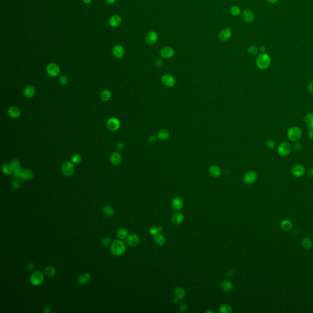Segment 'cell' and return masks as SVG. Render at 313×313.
<instances>
[{
	"label": "cell",
	"mask_w": 313,
	"mask_h": 313,
	"mask_svg": "<svg viewBox=\"0 0 313 313\" xmlns=\"http://www.w3.org/2000/svg\"><path fill=\"white\" fill-rule=\"evenodd\" d=\"M110 251L115 256H122L126 251V245L121 239L114 240L111 244Z\"/></svg>",
	"instance_id": "obj_1"
},
{
	"label": "cell",
	"mask_w": 313,
	"mask_h": 313,
	"mask_svg": "<svg viewBox=\"0 0 313 313\" xmlns=\"http://www.w3.org/2000/svg\"><path fill=\"white\" fill-rule=\"evenodd\" d=\"M271 64V58L268 54L261 53L257 57L256 66L261 70L267 69Z\"/></svg>",
	"instance_id": "obj_2"
},
{
	"label": "cell",
	"mask_w": 313,
	"mask_h": 313,
	"mask_svg": "<svg viewBox=\"0 0 313 313\" xmlns=\"http://www.w3.org/2000/svg\"><path fill=\"white\" fill-rule=\"evenodd\" d=\"M287 136L289 140L292 141H297L302 136L301 128L297 126H292L288 129Z\"/></svg>",
	"instance_id": "obj_3"
},
{
	"label": "cell",
	"mask_w": 313,
	"mask_h": 313,
	"mask_svg": "<svg viewBox=\"0 0 313 313\" xmlns=\"http://www.w3.org/2000/svg\"><path fill=\"white\" fill-rule=\"evenodd\" d=\"M29 280L32 285L34 286H39L44 282V274L39 270L35 271L31 275Z\"/></svg>",
	"instance_id": "obj_4"
},
{
	"label": "cell",
	"mask_w": 313,
	"mask_h": 313,
	"mask_svg": "<svg viewBox=\"0 0 313 313\" xmlns=\"http://www.w3.org/2000/svg\"><path fill=\"white\" fill-rule=\"evenodd\" d=\"M292 150V146L288 142L284 141L280 143L277 148L278 154L283 157H286L290 154Z\"/></svg>",
	"instance_id": "obj_5"
},
{
	"label": "cell",
	"mask_w": 313,
	"mask_h": 313,
	"mask_svg": "<svg viewBox=\"0 0 313 313\" xmlns=\"http://www.w3.org/2000/svg\"><path fill=\"white\" fill-rule=\"evenodd\" d=\"M61 170L62 173L66 176H71L75 171V167L73 163L70 161H65L61 166Z\"/></svg>",
	"instance_id": "obj_6"
},
{
	"label": "cell",
	"mask_w": 313,
	"mask_h": 313,
	"mask_svg": "<svg viewBox=\"0 0 313 313\" xmlns=\"http://www.w3.org/2000/svg\"><path fill=\"white\" fill-rule=\"evenodd\" d=\"M46 70L48 75L51 77H56L60 73V68L58 64L55 63H50L48 64Z\"/></svg>",
	"instance_id": "obj_7"
},
{
	"label": "cell",
	"mask_w": 313,
	"mask_h": 313,
	"mask_svg": "<svg viewBox=\"0 0 313 313\" xmlns=\"http://www.w3.org/2000/svg\"><path fill=\"white\" fill-rule=\"evenodd\" d=\"M161 80L162 84L168 88L173 87L176 84L175 78L174 77V76H172V75L170 74H165L163 75Z\"/></svg>",
	"instance_id": "obj_8"
},
{
	"label": "cell",
	"mask_w": 313,
	"mask_h": 313,
	"mask_svg": "<svg viewBox=\"0 0 313 313\" xmlns=\"http://www.w3.org/2000/svg\"><path fill=\"white\" fill-rule=\"evenodd\" d=\"M121 123L119 120L116 117H111L106 122V127L110 131L115 132L119 128Z\"/></svg>",
	"instance_id": "obj_9"
},
{
	"label": "cell",
	"mask_w": 313,
	"mask_h": 313,
	"mask_svg": "<svg viewBox=\"0 0 313 313\" xmlns=\"http://www.w3.org/2000/svg\"><path fill=\"white\" fill-rule=\"evenodd\" d=\"M160 56L164 59H171L174 56V50L171 47H165L161 48L160 51Z\"/></svg>",
	"instance_id": "obj_10"
},
{
	"label": "cell",
	"mask_w": 313,
	"mask_h": 313,
	"mask_svg": "<svg viewBox=\"0 0 313 313\" xmlns=\"http://www.w3.org/2000/svg\"><path fill=\"white\" fill-rule=\"evenodd\" d=\"M158 36L156 32L154 31H150L147 33L145 37V40L147 44L149 45H153L156 44V42L158 40Z\"/></svg>",
	"instance_id": "obj_11"
},
{
	"label": "cell",
	"mask_w": 313,
	"mask_h": 313,
	"mask_svg": "<svg viewBox=\"0 0 313 313\" xmlns=\"http://www.w3.org/2000/svg\"><path fill=\"white\" fill-rule=\"evenodd\" d=\"M305 168L300 164H297L294 165L292 169H291V172L293 176H294L296 177H301L303 176L305 173Z\"/></svg>",
	"instance_id": "obj_12"
},
{
	"label": "cell",
	"mask_w": 313,
	"mask_h": 313,
	"mask_svg": "<svg viewBox=\"0 0 313 313\" xmlns=\"http://www.w3.org/2000/svg\"><path fill=\"white\" fill-rule=\"evenodd\" d=\"M257 173L254 171H248L243 176V181L246 184H252L257 179Z\"/></svg>",
	"instance_id": "obj_13"
},
{
	"label": "cell",
	"mask_w": 313,
	"mask_h": 313,
	"mask_svg": "<svg viewBox=\"0 0 313 313\" xmlns=\"http://www.w3.org/2000/svg\"><path fill=\"white\" fill-rule=\"evenodd\" d=\"M140 242L139 237L136 234H128L126 238V243L130 246H135L138 245Z\"/></svg>",
	"instance_id": "obj_14"
},
{
	"label": "cell",
	"mask_w": 313,
	"mask_h": 313,
	"mask_svg": "<svg viewBox=\"0 0 313 313\" xmlns=\"http://www.w3.org/2000/svg\"><path fill=\"white\" fill-rule=\"evenodd\" d=\"M232 36V31L230 28L223 29L218 34L219 39L222 41H227Z\"/></svg>",
	"instance_id": "obj_15"
},
{
	"label": "cell",
	"mask_w": 313,
	"mask_h": 313,
	"mask_svg": "<svg viewBox=\"0 0 313 313\" xmlns=\"http://www.w3.org/2000/svg\"><path fill=\"white\" fill-rule=\"evenodd\" d=\"M242 18L246 23H250L253 21L254 15L250 9H245L242 12Z\"/></svg>",
	"instance_id": "obj_16"
},
{
	"label": "cell",
	"mask_w": 313,
	"mask_h": 313,
	"mask_svg": "<svg viewBox=\"0 0 313 313\" xmlns=\"http://www.w3.org/2000/svg\"><path fill=\"white\" fill-rule=\"evenodd\" d=\"M113 55L117 58H121L124 55V47L120 45H116L112 49Z\"/></svg>",
	"instance_id": "obj_17"
},
{
	"label": "cell",
	"mask_w": 313,
	"mask_h": 313,
	"mask_svg": "<svg viewBox=\"0 0 313 313\" xmlns=\"http://www.w3.org/2000/svg\"><path fill=\"white\" fill-rule=\"evenodd\" d=\"M34 177V173L30 169H21V175H20V179L25 180H31Z\"/></svg>",
	"instance_id": "obj_18"
},
{
	"label": "cell",
	"mask_w": 313,
	"mask_h": 313,
	"mask_svg": "<svg viewBox=\"0 0 313 313\" xmlns=\"http://www.w3.org/2000/svg\"><path fill=\"white\" fill-rule=\"evenodd\" d=\"M110 161L113 165L117 166L120 165L122 162L121 155L117 152L112 153L110 156Z\"/></svg>",
	"instance_id": "obj_19"
},
{
	"label": "cell",
	"mask_w": 313,
	"mask_h": 313,
	"mask_svg": "<svg viewBox=\"0 0 313 313\" xmlns=\"http://www.w3.org/2000/svg\"><path fill=\"white\" fill-rule=\"evenodd\" d=\"M8 114L9 116L13 119H17L20 116V110L18 107L12 106H10L8 109Z\"/></svg>",
	"instance_id": "obj_20"
},
{
	"label": "cell",
	"mask_w": 313,
	"mask_h": 313,
	"mask_svg": "<svg viewBox=\"0 0 313 313\" xmlns=\"http://www.w3.org/2000/svg\"><path fill=\"white\" fill-rule=\"evenodd\" d=\"M36 94V89L33 86H28L23 91V95L26 98H32Z\"/></svg>",
	"instance_id": "obj_21"
},
{
	"label": "cell",
	"mask_w": 313,
	"mask_h": 313,
	"mask_svg": "<svg viewBox=\"0 0 313 313\" xmlns=\"http://www.w3.org/2000/svg\"><path fill=\"white\" fill-rule=\"evenodd\" d=\"M209 172L212 176L214 177H219L221 174V169L218 166L213 165L209 168Z\"/></svg>",
	"instance_id": "obj_22"
},
{
	"label": "cell",
	"mask_w": 313,
	"mask_h": 313,
	"mask_svg": "<svg viewBox=\"0 0 313 313\" xmlns=\"http://www.w3.org/2000/svg\"><path fill=\"white\" fill-rule=\"evenodd\" d=\"M91 278V276L90 273H86L84 275L78 276L77 278V283L80 285H85L89 281Z\"/></svg>",
	"instance_id": "obj_23"
},
{
	"label": "cell",
	"mask_w": 313,
	"mask_h": 313,
	"mask_svg": "<svg viewBox=\"0 0 313 313\" xmlns=\"http://www.w3.org/2000/svg\"><path fill=\"white\" fill-rule=\"evenodd\" d=\"M122 22L121 17L119 15H114L112 16L109 20V23L112 27H117L119 26Z\"/></svg>",
	"instance_id": "obj_24"
},
{
	"label": "cell",
	"mask_w": 313,
	"mask_h": 313,
	"mask_svg": "<svg viewBox=\"0 0 313 313\" xmlns=\"http://www.w3.org/2000/svg\"><path fill=\"white\" fill-rule=\"evenodd\" d=\"M183 202L182 200L180 198H178V197L175 198L172 201V208H173V209H174L176 211H178L182 209L183 207Z\"/></svg>",
	"instance_id": "obj_25"
},
{
	"label": "cell",
	"mask_w": 313,
	"mask_h": 313,
	"mask_svg": "<svg viewBox=\"0 0 313 313\" xmlns=\"http://www.w3.org/2000/svg\"><path fill=\"white\" fill-rule=\"evenodd\" d=\"M292 223L289 220H284L280 223V227L284 231H289L292 228Z\"/></svg>",
	"instance_id": "obj_26"
},
{
	"label": "cell",
	"mask_w": 313,
	"mask_h": 313,
	"mask_svg": "<svg viewBox=\"0 0 313 313\" xmlns=\"http://www.w3.org/2000/svg\"><path fill=\"white\" fill-rule=\"evenodd\" d=\"M304 121L307 125L308 128L313 129V113H309L305 114L304 117Z\"/></svg>",
	"instance_id": "obj_27"
},
{
	"label": "cell",
	"mask_w": 313,
	"mask_h": 313,
	"mask_svg": "<svg viewBox=\"0 0 313 313\" xmlns=\"http://www.w3.org/2000/svg\"><path fill=\"white\" fill-rule=\"evenodd\" d=\"M56 271L55 267L52 266H47L44 270V274L48 278H52L55 276L56 275Z\"/></svg>",
	"instance_id": "obj_28"
},
{
	"label": "cell",
	"mask_w": 313,
	"mask_h": 313,
	"mask_svg": "<svg viewBox=\"0 0 313 313\" xmlns=\"http://www.w3.org/2000/svg\"><path fill=\"white\" fill-rule=\"evenodd\" d=\"M301 245L305 250H308L312 247V241L309 237H306L302 240Z\"/></svg>",
	"instance_id": "obj_29"
},
{
	"label": "cell",
	"mask_w": 313,
	"mask_h": 313,
	"mask_svg": "<svg viewBox=\"0 0 313 313\" xmlns=\"http://www.w3.org/2000/svg\"><path fill=\"white\" fill-rule=\"evenodd\" d=\"M184 220V216L182 213H177L173 215L172 217V221L176 224H179Z\"/></svg>",
	"instance_id": "obj_30"
},
{
	"label": "cell",
	"mask_w": 313,
	"mask_h": 313,
	"mask_svg": "<svg viewBox=\"0 0 313 313\" xmlns=\"http://www.w3.org/2000/svg\"><path fill=\"white\" fill-rule=\"evenodd\" d=\"M103 213L106 217H112L114 214V208L110 205H105L103 208Z\"/></svg>",
	"instance_id": "obj_31"
},
{
	"label": "cell",
	"mask_w": 313,
	"mask_h": 313,
	"mask_svg": "<svg viewBox=\"0 0 313 313\" xmlns=\"http://www.w3.org/2000/svg\"><path fill=\"white\" fill-rule=\"evenodd\" d=\"M174 294L176 298H177L179 300H182L185 297L186 293L184 289L180 287H177L174 290Z\"/></svg>",
	"instance_id": "obj_32"
},
{
	"label": "cell",
	"mask_w": 313,
	"mask_h": 313,
	"mask_svg": "<svg viewBox=\"0 0 313 313\" xmlns=\"http://www.w3.org/2000/svg\"><path fill=\"white\" fill-rule=\"evenodd\" d=\"M157 137L159 139L164 141V140L168 139L169 137V133L166 129H161L157 133Z\"/></svg>",
	"instance_id": "obj_33"
},
{
	"label": "cell",
	"mask_w": 313,
	"mask_h": 313,
	"mask_svg": "<svg viewBox=\"0 0 313 313\" xmlns=\"http://www.w3.org/2000/svg\"><path fill=\"white\" fill-rule=\"evenodd\" d=\"M111 92L109 89H105L100 94L101 100L104 102L108 101L111 97Z\"/></svg>",
	"instance_id": "obj_34"
},
{
	"label": "cell",
	"mask_w": 313,
	"mask_h": 313,
	"mask_svg": "<svg viewBox=\"0 0 313 313\" xmlns=\"http://www.w3.org/2000/svg\"><path fill=\"white\" fill-rule=\"evenodd\" d=\"M221 287L225 292H231L233 289V285L229 281H224L221 283Z\"/></svg>",
	"instance_id": "obj_35"
},
{
	"label": "cell",
	"mask_w": 313,
	"mask_h": 313,
	"mask_svg": "<svg viewBox=\"0 0 313 313\" xmlns=\"http://www.w3.org/2000/svg\"><path fill=\"white\" fill-rule=\"evenodd\" d=\"M154 242H155V243L157 245H160V246L163 245L165 244V237L163 235H161L160 234H157L155 235H154Z\"/></svg>",
	"instance_id": "obj_36"
},
{
	"label": "cell",
	"mask_w": 313,
	"mask_h": 313,
	"mask_svg": "<svg viewBox=\"0 0 313 313\" xmlns=\"http://www.w3.org/2000/svg\"><path fill=\"white\" fill-rule=\"evenodd\" d=\"M128 235V231L125 228H121L119 229L117 232V236L119 238V239H121V240L126 239Z\"/></svg>",
	"instance_id": "obj_37"
},
{
	"label": "cell",
	"mask_w": 313,
	"mask_h": 313,
	"mask_svg": "<svg viewBox=\"0 0 313 313\" xmlns=\"http://www.w3.org/2000/svg\"><path fill=\"white\" fill-rule=\"evenodd\" d=\"M230 13L233 16H238L241 13V9L239 6H233L230 9Z\"/></svg>",
	"instance_id": "obj_38"
},
{
	"label": "cell",
	"mask_w": 313,
	"mask_h": 313,
	"mask_svg": "<svg viewBox=\"0 0 313 313\" xmlns=\"http://www.w3.org/2000/svg\"><path fill=\"white\" fill-rule=\"evenodd\" d=\"M2 171L4 174H7V175L12 174L13 172L11 166H10V164H4L2 166Z\"/></svg>",
	"instance_id": "obj_39"
},
{
	"label": "cell",
	"mask_w": 313,
	"mask_h": 313,
	"mask_svg": "<svg viewBox=\"0 0 313 313\" xmlns=\"http://www.w3.org/2000/svg\"><path fill=\"white\" fill-rule=\"evenodd\" d=\"M9 164H10V166H11L13 171L16 170V169H20V163L18 161V160H17V159L12 160L11 161H10V162Z\"/></svg>",
	"instance_id": "obj_40"
},
{
	"label": "cell",
	"mask_w": 313,
	"mask_h": 313,
	"mask_svg": "<svg viewBox=\"0 0 313 313\" xmlns=\"http://www.w3.org/2000/svg\"><path fill=\"white\" fill-rule=\"evenodd\" d=\"M220 312L223 313H229L232 312L231 307L228 305H223L220 308Z\"/></svg>",
	"instance_id": "obj_41"
},
{
	"label": "cell",
	"mask_w": 313,
	"mask_h": 313,
	"mask_svg": "<svg viewBox=\"0 0 313 313\" xmlns=\"http://www.w3.org/2000/svg\"><path fill=\"white\" fill-rule=\"evenodd\" d=\"M111 243H112V239L109 237H103V238L101 240V244L105 246H107L111 245Z\"/></svg>",
	"instance_id": "obj_42"
},
{
	"label": "cell",
	"mask_w": 313,
	"mask_h": 313,
	"mask_svg": "<svg viewBox=\"0 0 313 313\" xmlns=\"http://www.w3.org/2000/svg\"><path fill=\"white\" fill-rule=\"evenodd\" d=\"M265 144H266V146L267 147L268 149H273L276 147V143L275 141H273V139H267V141L265 143Z\"/></svg>",
	"instance_id": "obj_43"
},
{
	"label": "cell",
	"mask_w": 313,
	"mask_h": 313,
	"mask_svg": "<svg viewBox=\"0 0 313 313\" xmlns=\"http://www.w3.org/2000/svg\"><path fill=\"white\" fill-rule=\"evenodd\" d=\"M71 161L73 164H79L81 161V157L78 154H75L72 157Z\"/></svg>",
	"instance_id": "obj_44"
},
{
	"label": "cell",
	"mask_w": 313,
	"mask_h": 313,
	"mask_svg": "<svg viewBox=\"0 0 313 313\" xmlns=\"http://www.w3.org/2000/svg\"><path fill=\"white\" fill-rule=\"evenodd\" d=\"M59 81L60 84L63 85V86H65V85L67 84L68 83H69L68 78L66 76V75H62V76H61L59 77Z\"/></svg>",
	"instance_id": "obj_45"
},
{
	"label": "cell",
	"mask_w": 313,
	"mask_h": 313,
	"mask_svg": "<svg viewBox=\"0 0 313 313\" xmlns=\"http://www.w3.org/2000/svg\"><path fill=\"white\" fill-rule=\"evenodd\" d=\"M248 52L249 53L250 55H256V54H257V53L258 52V49H257V48L256 46L251 45V46H250L249 48H248Z\"/></svg>",
	"instance_id": "obj_46"
},
{
	"label": "cell",
	"mask_w": 313,
	"mask_h": 313,
	"mask_svg": "<svg viewBox=\"0 0 313 313\" xmlns=\"http://www.w3.org/2000/svg\"><path fill=\"white\" fill-rule=\"evenodd\" d=\"M159 232L160 231H159L158 228L156 227V226H152V227H151L149 229L150 234L152 235H155L156 234H158Z\"/></svg>",
	"instance_id": "obj_47"
},
{
	"label": "cell",
	"mask_w": 313,
	"mask_h": 313,
	"mask_svg": "<svg viewBox=\"0 0 313 313\" xmlns=\"http://www.w3.org/2000/svg\"><path fill=\"white\" fill-rule=\"evenodd\" d=\"M20 182L18 179L14 180L12 183V187L14 189L17 190L20 187Z\"/></svg>",
	"instance_id": "obj_48"
},
{
	"label": "cell",
	"mask_w": 313,
	"mask_h": 313,
	"mask_svg": "<svg viewBox=\"0 0 313 313\" xmlns=\"http://www.w3.org/2000/svg\"><path fill=\"white\" fill-rule=\"evenodd\" d=\"M294 148L296 151H297V152H299V151H300L302 149L301 143H300L298 141H295V143L294 144Z\"/></svg>",
	"instance_id": "obj_49"
},
{
	"label": "cell",
	"mask_w": 313,
	"mask_h": 313,
	"mask_svg": "<svg viewBox=\"0 0 313 313\" xmlns=\"http://www.w3.org/2000/svg\"><path fill=\"white\" fill-rule=\"evenodd\" d=\"M21 171V169H16V170L12 172L13 176H14L15 178H17V179H20Z\"/></svg>",
	"instance_id": "obj_50"
},
{
	"label": "cell",
	"mask_w": 313,
	"mask_h": 313,
	"mask_svg": "<svg viewBox=\"0 0 313 313\" xmlns=\"http://www.w3.org/2000/svg\"><path fill=\"white\" fill-rule=\"evenodd\" d=\"M307 89H308V91L309 93L313 94V81H311L308 83V86H307Z\"/></svg>",
	"instance_id": "obj_51"
},
{
	"label": "cell",
	"mask_w": 313,
	"mask_h": 313,
	"mask_svg": "<svg viewBox=\"0 0 313 313\" xmlns=\"http://www.w3.org/2000/svg\"><path fill=\"white\" fill-rule=\"evenodd\" d=\"M179 309L181 311L184 312L187 309V305L185 303H182L179 306Z\"/></svg>",
	"instance_id": "obj_52"
},
{
	"label": "cell",
	"mask_w": 313,
	"mask_h": 313,
	"mask_svg": "<svg viewBox=\"0 0 313 313\" xmlns=\"http://www.w3.org/2000/svg\"><path fill=\"white\" fill-rule=\"evenodd\" d=\"M308 136L311 141H313V129H309L308 133Z\"/></svg>",
	"instance_id": "obj_53"
},
{
	"label": "cell",
	"mask_w": 313,
	"mask_h": 313,
	"mask_svg": "<svg viewBox=\"0 0 313 313\" xmlns=\"http://www.w3.org/2000/svg\"><path fill=\"white\" fill-rule=\"evenodd\" d=\"M163 61L160 60V59H158L155 62V66L157 67H161L163 66Z\"/></svg>",
	"instance_id": "obj_54"
},
{
	"label": "cell",
	"mask_w": 313,
	"mask_h": 313,
	"mask_svg": "<svg viewBox=\"0 0 313 313\" xmlns=\"http://www.w3.org/2000/svg\"><path fill=\"white\" fill-rule=\"evenodd\" d=\"M155 141V137L154 136H150L148 138V142L149 143H153Z\"/></svg>",
	"instance_id": "obj_55"
},
{
	"label": "cell",
	"mask_w": 313,
	"mask_h": 313,
	"mask_svg": "<svg viewBox=\"0 0 313 313\" xmlns=\"http://www.w3.org/2000/svg\"><path fill=\"white\" fill-rule=\"evenodd\" d=\"M44 312L45 313H49L51 312V309L49 306H45L44 308Z\"/></svg>",
	"instance_id": "obj_56"
},
{
	"label": "cell",
	"mask_w": 313,
	"mask_h": 313,
	"mask_svg": "<svg viewBox=\"0 0 313 313\" xmlns=\"http://www.w3.org/2000/svg\"><path fill=\"white\" fill-rule=\"evenodd\" d=\"M308 174L309 177H313V168H310L309 170H308Z\"/></svg>",
	"instance_id": "obj_57"
},
{
	"label": "cell",
	"mask_w": 313,
	"mask_h": 313,
	"mask_svg": "<svg viewBox=\"0 0 313 313\" xmlns=\"http://www.w3.org/2000/svg\"><path fill=\"white\" fill-rule=\"evenodd\" d=\"M34 268H35V266L33 264H29L28 265V268L29 270H33Z\"/></svg>",
	"instance_id": "obj_58"
},
{
	"label": "cell",
	"mask_w": 313,
	"mask_h": 313,
	"mask_svg": "<svg viewBox=\"0 0 313 313\" xmlns=\"http://www.w3.org/2000/svg\"><path fill=\"white\" fill-rule=\"evenodd\" d=\"M117 147L119 149V150L122 149L123 147H124V144H123V143H118L117 144Z\"/></svg>",
	"instance_id": "obj_59"
},
{
	"label": "cell",
	"mask_w": 313,
	"mask_h": 313,
	"mask_svg": "<svg viewBox=\"0 0 313 313\" xmlns=\"http://www.w3.org/2000/svg\"><path fill=\"white\" fill-rule=\"evenodd\" d=\"M105 1L108 4H112L115 3L116 0H105Z\"/></svg>",
	"instance_id": "obj_60"
},
{
	"label": "cell",
	"mask_w": 313,
	"mask_h": 313,
	"mask_svg": "<svg viewBox=\"0 0 313 313\" xmlns=\"http://www.w3.org/2000/svg\"><path fill=\"white\" fill-rule=\"evenodd\" d=\"M266 1L270 4H276L278 0H266Z\"/></svg>",
	"instance_id": "obj_61"
},
{
	"label": "cell",
	"mask_w": 313,
	"mask_h": 313,
	"mask_svg": "<svg viewBox=\"0 0 313 313\" xmlns=\"http://www.w3.org/2000/svg\"><path fill=\"white\" fill-rule=\"evenodd\" d=\"M265 50H266V48L264 46H261L260 47V51H261V53H265Z\"/></svg>",
	"instance_id": "obj_62"
},
{
	"label": "cell",
	"mask_w": 313,
	"mask_h": 313,
	"mask_svg": "<svg viewBox=\"0 0 313 313\" xmlns=\"http://www.w3.org/2000/svg\"><path fill=\"white\" fill-rule=\"evenodd\" d=\"M83 1L84 3L87 4H89L91 3V0H83Z\"/></svg>",
	"instance_id": "obj_63"
},
{
	"label": "cell",
	"mask_w": 313,
	"mask_h": 313,
	"mask_svg": "<svg viewBox=\"0 0 313 313\" xmlns=\"http://www.w3.org/2000/svg\"><path fill=\"white\" fill-rule=\"evenodd\" d=\"M214 311H208L207 312H213Z\"/></svg>",
	"instance_id": "obj_64"
}]
</instances>
